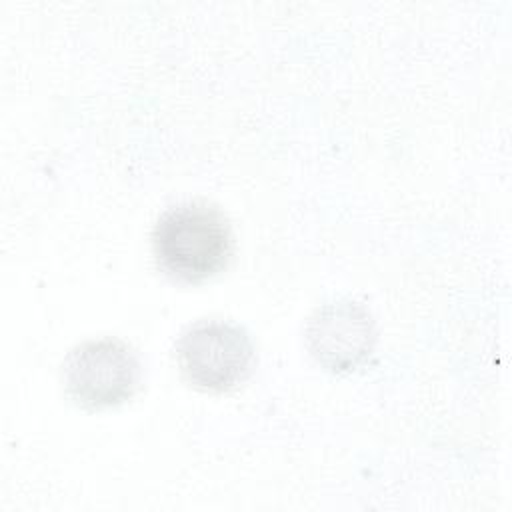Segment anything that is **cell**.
<instances>
[{
	"label": "cell",
	"mask_w": 512,
	"mask_h": 512,
	"mask_svg": "<svg viewBox=\"0 0 512 512\" xmlns=\"http://www.w3.org/2000/svg\"><path fill=\"white\" fill-rule=\"evenodd\" d=\"M178 368L188 384L206 392H228L254 370L256 350L244 328L226 320H200L176 342Z\"/></svg>",
	"instance_id": "cell-2"
},
{
	"label": "cell",
	"mask_w": 512,
	"mask_h": 512,
	"mask_svg": "<svg viewBox=\"0 0 512 512\" xmlns=\"http://www.w3.org/2000/svg\"><path fill=\"white\" fill-rule=\"evenodd\" d=\"M140 360L118 338L86 340L74 346L64 364L66 394L86 410H104L130 400L140 386Z\"/></svg>",
	"instance_id": "cell-3"
},
{
	"label": "cell",
	"mask_w": 512,
	"mask_h": 512,
	"mask_svg": "<svg viewBox=\"0 0 512 512\" xmlns=\"http://www.w3.org/2000/svg\"><path fill=\"white\" fill-rule=\"evenodd\" d=\"M150 240L156 266L184 284L214 278L228 266L234 252L228 218L206 202H182L164 210Z\"/></svg>",
	"instance_id": "cell-1"
},
{
	"label": "cell",
	"mask_w": 512,
	"mask_h": 512,
	"mask_svg": "<svg viewBox=\"0 0 512 512\" xmlns=\"http://www.w3.org/2000/svg\"><path fill=\"white\" fill-rule=\"evenodd\" d=\"M306 346L328 372L348 374L368 362L376 346V324L366 306L354 300L328 302L306 324Z\"/></svg>",
	"instance_id": "cell-4"
}]
</instances>
